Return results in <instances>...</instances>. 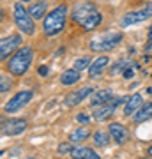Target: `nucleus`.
I'll use <instances>...</instances> for the list:
<instances>
[{"mask_svg":"<svg viewBox=\"0 0 152 159\" xmlns=\"http://www.w3.org/2000/svg\"><path fill=\"white\" fill-rule=\"evenodd\" d=\"M21 46V35L20 34H11L7 37H2L0 41V58L6 60L7 57H12L11 53H16Z\"/></svg>","mask_w":152,"mask_h":159,"instance_id":"obj_8","label":"nucleus"},{"mask_svg":"<svg viewBox=\"0 0 152 159\" xmlns=\"http://www.w3.org/2000/svg\"><path fill=\"white\" fill-rule=\"evenodd\" d=\"M122 41V34L120 32H106L94 37L90 41V50L96 51V53H106V51L117 48Z\"/></svg>","mask_w":152,"mask_h":159,"instance_id":"obj_5","label":"nucleus"},{"mask_svg":"<svg viewBox=\"0 0 152 159\" xmlns=\"http://www.w3.org/2000/svg\"><path fill=\"white\" fill-rule=\"evenodd\" d=\"M89 67H90V57H81V58H76V60H74V69H78L80 73H81L83 69L89 71Z\"/></svg>","mask_w":152,"mask_h":159,"instance_id":"obj_22","label":"nucleus"},{"mask_svg":"<svg viewBox=\"0 0 152 159\" xmlns=\"http://www.w3.org/2000/svg\"><path fill=\"white\" fill-rule=\"evenodd\" d=\"M110 64V58L106 57V55H101V57H97L94 62L90 64L89 67V76L90 78H96V76H99V74L106 69V66Z\"/></svg>","mask_w":152,"mask_h":159,"instance_id":"obj_14","label":"nucleus"},{"mask_svg":"<svg viewBox=\"0 0 152 159\" xmlns=\"http://www.w3.org/2000/svg\"><path fill=\"white\" fill-rule=\"evenodd\" d=\"M73 148H74V143L64 142V143H58V147H57V152L64 156V154H71V152H73Z\"/></svg>","mask_w":152,"mask_h":159,"instance_id":"obj_25","label":"nucleus"},{"mask_svg":"<svg viewBox=\"0 0 152 159\" xmlns=\"http://www.w3.org/2000/svg\"><path fill=\"white\" fill-rule=\"evenodd\" d=\"M147 154H149V156H150V157H152V145H150V147H149V150H147Z\"/></svg>","mask_w":152,"mask_h":159,"instance_id":"obj_29","label":"nucleus"},{"mask_svg":"<svg viewBox=\"0 0 152 159\" xmlns=\"http://www.w3.org/2000/svg\"><path fill=\"white\" fill-rule=\"evenodd\" d=\"M28 12H30V16L35 20H41V18H46V12H48V4L46 2H35V4H32L30 6V9H28Z\"/></svg>","mask_w":152,"mask_h":159,"instance_id":"obj_18","label":"nucleus"},{"mask_svg":"<svg viewBox=\"0 0 152 159\" xmlns=\"http://www.w3.org/2000/svg\"><path fill=\"white\" fill-rule=\"evenodd\" d=\"M112 97H113V94H112V90H110V89H103V90L94 92V96L90 97V104H92L94 108H97V106L106 104Z\"/></svg>","mask_w":152,"mask_h":159,"instance_id":"obj_15","label":"nucleus"},{"mask_svg":"<svg viewBox=\"0 0 152 159\" xmlns=\"http://www.w3.org/2000/svg\"><path fill=\"white\" fill-rule=\"evenodd\" d=\"M90 134V131L87 129V127H78V129H74L71 134H69V142L71 143H80L83 142V140H87Z\"/></svg>","mask_w":152,"mask_h":159,"instance_id":"obj_20","label":"nucleus"},{"mask_svg":"<svg viewBox=\"0 0 152 159\" xmlns=\"http://www.w3.org/2000/svg\"><path fill=\"white\" fill-rule=\"evenodd\" d=\"M108 133H110L112 140H115L118 145L126 143V142H127V138H129V133H127V129H126L122 124H118V122H112V124L108 125Z\"/></svg>","mask_w":152,"mask_h":159,"instance_id":"obj_12","label":"nucleus"},{"mask_svg":"<svg viewBox=\"0 0 152 159\" xmlns=\"http://www.w3.org/2000/svg\"><path fill=\"white\" fill-rule=\"evenodd\" d=\"M12 16H14V23L20 29V32L25 35H32L35 32V23L34 18L30 16V12L21 6V2H16L12 6Z\"/></svg>","mask_w":152,"mask_h":159,"instance_id":"obj_4","label":"nucleus"},{"mask_svg":"<svg viewBox=\"0 0 152 159\" xmlns=\"http://www.w3.org/2000/svg\"><path fill=\"white\" fill-rule=\"evenodd\" d=\"M71 157L73 159H101L99 154H96L89 147H74L73 152H71Z\"/></svg>","mask_w":152,"mask_h":159,"instance_id":"obj_16","label":"nucleus"},{"mask_svg":"<svg viewBox=\"0 0 152 159\" xmlns=\"http://www.w3.org/2000/svg\"><path fill=\"white\" fill-rule=\"evenodd\" d=\"M78 122H81V124H87V122H90V119L87 117V115H78Z\"/></svg>","mask_w":152,"mask_h":159,"instance_id":"obj_26","label":"nucleus"},{"mask_svg":"<svg viewBox=\"0 0 152 159\" xmlns=\"http://www.w3.org/2000/svg\"><path fill=\"white\" fill-rule=\"evenodd\" d=\"M20 2H32V0H20Z\"/></svg>","mask_w":152,"mask_h":159,"instance_id":"obj_30","label":"nucleus"},{"mask_svg":"<svg viewBox=\"0 0 152 159\" xmlns=\"http://www.w3.org/2000/svg\"><path fill=\"white\" fill-rule=\"evenodd\" d=\"M152 119V101L149 104H145L141 110H138L135 115H133V122L140 124V122H145V120Z\"/></svg>","mask_w":152,"mask_h":159,"instance_id":"obj_19","label":"nucleus"},{"mask_svg":"<svg viewBox=\"0 0 152 159\" xmlns=\"http://www.w3.org/2000/svg\"><path fill=\"white\" fill-rule=\"evenodd\" d=\"M28 159H34V157H28Z\"/></svg>","mask_w":152,"mask_h":159,"instance_id":"obj_31","label":"nucleus"},{"mask_svg":"<svg viewBox=\"0 0 152 159\" xmlns=\"http://www.w3.org/2000/svg\"><path fill=\"white\" fill-rule=\"evenodd\" d=\"M126 99L124 97H117V96H113L110 101L106 102V104H103V106H97L94 111H92V115H94V119L96 120H99V122H103V120H106V119H110L113 113H115V110L124 102Z\"/></svg>","mask_w":152,"mask_h":159,"instance_id":"obj_7","label":"nucleus"},{"mask_svg":"<svg viewBox=\"0 0 152 159\" xmlns=\"http://www.w3.org/2000/svg\"><path fill=\"white\" fill-rule=\"evenodd\" d=\"M143 108V97L140 94H133V96L126 97L124 104V115L126 117H133V113H136L138 110Z\"/></svg>","mask_w":152,"mask_h":159,"instance_id":"obj_13","label":"nucleus"},{"mask_svg":"<svg viewBox=\"0 0 152 159\" xmlns=\"http://www.w3.org/2000/svg\"><path fill=\"white\" fill-rule=\"evenodd\" d=\"M71 18L74 23H78L83 30H94L101 23V12L90 2H80L73 7Z\"/></svg>","mask_w":152,"mask_h":159,"instance_id":"obj_1","label":"nucleus"},{"mask_svg":"<svg viewBox=\"0 0 152 159\" xmlns=\"http://www.w3.org/2000/svg\"><path fill=\"white\" fill-rule=\"evenodd\" d=\"M32 97H34V92H32V90L18 92L16 96H12L11 99L6 102L4 110H6L7 113H14V111H18V110H21L23 106H27L28 102L32 101Z\"/></svg>","mask_w":152,"mask_h":159,"instance_id":"obj_9","label":"nucleus"},{"mask_svg":"<svg viewBox=\"0 0 152 159\" xmlns=\"http://www.w3.org/2000/svg\"><path fill=\"white\" fill-rule=\"evenodd\" d=\"M80 78H81V73H80L78 69H66L60 76V81H62V85H74V83H78Z\"/></svg>","mask_w":152,"mask_h":159,"instance_id":"obj_17","label":"nucleus"},{"mask_svg":"<svg viewBox=\"0 0 152 159\" xmlns=\"http://www.w3.org/2000/svg\"><path fill=\"white\" fill-rule=\"evenodd\" d=\"M149 46L152 48V25H150V29H149Z\"/></svg>","mask_w":152,"mask_h":159,"instance_id":"obj_28","label":"nucleus"},{"mask_svg":"<svg viewBox=\"0 0 152 159\" xmlns=\"http://www.w3.org/2000/svg\"><path fill=\"white\" fill-rule=\"evenodd\" d=\"M133 62L131 60H122V62H117L112 67V74H118V73H126V67H131Z\"/></svg>","mask_w":152,"mask_h":159,"instance_id":"obj_23","label":"nucleus"},{"mask_svg":"<svg viewBox=\"0 0 152 159\" xmlns=\"http://www.w3.org/2000/svg\"><path fill=\"white\" fill-rule=\"evenodd\" d=\"M46 69H48L46 66H41V67H39V74H41V76H46V73H48Z\"/></svg>","mask_w":152,"mask_h":159,"instance_id":"obj_27","label":"nucleus"},{"mask_svg":"<svg viewBox=\"0 0 152 159\" xmlns=\"http://www.w3.org/2000/svg\"><path fill=\"white\" fill-rule=\"evenodd\" d=\"M27 129L25 119H4L2 120V134L4 136H18Z\"/></svg>","mask_w":152,"mask_h":159,"instance_id":"obj_10","label":"nucleus"},{"mask_svg":"<svg viewBox=\"0 0 152 159\" xmlns=\"http://www.w3.org/2000/svg\"><path fill=\"white\" fill-rule=\"evenodd\" d=\"M32 58H34V50L30 46H21L20 50L9 58L7 62V71L12 74V76H21L28 71L30 64H32Z\"/></svg>","mask_w":152,"mask_h":159,"instance_id":"obj_2","label":"nucleus"},{"mask_svg":"<svg viewBox=\"0 0 152 159\" xmlns=\"http://www.w3.org/2000/svg\"><path fill=\"white\" fill-rule=\"evenodd\" d=\"M89 96H94V89H92V87H81L78 90L71 92V94L66 97L64 102H66V106H76V104H80L85 97H89Z\"/></svg>","mask_w":152,"mask_h":159,"instance_id":"obj_11","label":"nucleus"},{"mask_svg":"<svg viewBox=\"0 0 152 159\" xmlns=\"http://www.w3.org/2000/svg\"><path fill=\"white\" fill-rule=\"evenodd\" d=\"M110 138H112V136H110V133L99 129V131H96V133H94L92 140H94V143H96L97 147H106L108 143H110Z\"/></svg>","mask_w":152,"mask_h":159,"instance_id":"obj_21","label":"nucleus"},{"mask_svg":"<svg viewBox=\"0 0 152 159\" xmlns=\"http://www.w3.org/2000/svg\"><path fill=\"white\" fill-rule=\"evenodd\" d=\"M66 20H67V6H58L53 11L46 14L43 20V32L46 35H57L60 34L66 27Z\"/></svg>","mask_w":152,"mask_h":159,"instance_id":"obj_3","label":"nucleus"},{"mask_svg":"<svg viewBox=\"0 0 152 159\" xmlns=\"http://www.w3.org/2000/svg\"><path fill=\"white\" fill-rule=\"evenodd\" d=\"M11 87H12L11 78H7L6 74H2V76H0V92H2V94H6V92L11 90Z\"/></svg>","mask_w":152,"mask_h":159,"instance_id":"obj_24","label":"nucleus"},{"mask_svg":"<svg viewBox=\"0 0 152 159\" xmlns=\"http://www.w3.org/2000/svg\"><path fill=\"white\" fill-rule=\"evenodd\" d=\"M149 18H152V2L150 4H145V6L140 7V9L126 12L124 16L120 18V27L127 29V27H133V25H136V23L147 21Z\"/></svg>","mask_w":152,"mask_h":159,"instance_id":"obj_6","label":"nucleus"}]
</instances>
